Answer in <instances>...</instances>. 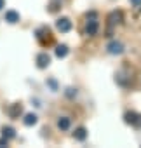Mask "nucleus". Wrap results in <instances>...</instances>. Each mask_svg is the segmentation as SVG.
Here are the masks:
<instances>
[{
    "mask_svg": "<svg viewBox=\"0 0 141 148\" xmlns=\"http://www.w3.org/2000/svg\"><path fill=\"white\" fill-rule=\"evenodd\" d=\"M47 84L52 87V91H56V89H57V84H56V80H47Z\"/></svg>",
    "mask_w": 141,
    "mask_h": 148,
    "instance_id": "16",
    "label": "nucleus"
},
{
    "mask_svg": "<svg viewBox=\"0 0 141 148\" xmlns=\"http://www.w3.org/2000/svg\"><path fill=\"white\" fill-rule=\"evenodd\" d=\"M73 138H75V139H79V141H84V139L87 138V131H86L84 127H79V129H75Z\"/></svg>",
    "mask_w": 141,
    "mask_h": 148,
    "instance_id": "11",
    "label": "nucleus"
},
{
    "mask_svg": "<svg viewBox=\"0 0 141 148\" xmlns=\"http://www.w3.org/2000/svg\"><path fill=\"white\" fill-rule=\"evenodd\" d=\"M106 51H108L110 54L117 56V54H122V52H124V45H122V42L113 40V42H110V44L106 45Z\"/></svg>",
    "mask_w": 141,
    "mask_h": 148,
    "instance_id": "3",
    "label": "nucleus"
},
{
    "mask_svg": "<svg viewBox=\"0 0 141 148\" xmlns=\"http://www.w3.org/2000/svg\"><path fill=\"white\" fill-rule=\"evenodd\" d=\"M124 120H125L127 124H131V125H136V124L139 122V115H138L136 112H127V113L124 115Z\"/></svg>",
    "mask_w": 141,
    "mask_h": 148,
    "instance_id": "6",
    "label": "nucleus"
},
{
    "mask_svg": "<svg viewBox=\"0 0 141 148\" xmlns=\"http://www.w3.org/2000/svg\"><path fill=\"white\" fill-rule=\"evenodd\" d=\"M70 125H72V120H70L68 117H61V119L57 120V127H59L61 131H68Z\"/></svg>",
    "mask_w": 141,
    "mask_h": 148,
    "instance_id": "8",
    "label": "nucleus"
},
{
    "mask_svg": "<svg viewBox=\"0 0 141 148\" xmlns=\"http://www.w3.org/2000/svg\"><path fill=\"white\" fill-rule=\"evenodd\" d=\"M49 64H51V56H49L47 52H40V54L37 56V66L44 70V68H47Z\"/></svg>",
    "mask_w": 141,
    "mask_h": 148,
    "instance_id": "4",
    "label": "nucleus"
},
{
    "mask_svg": "<svg viewBox=\"0 0 141 148\" xmlns=\"http://www.w3.org/2000/svg\"><path fill=\"white\" fill-rule=\"evenodd\" d=\"M21 113H23V106H21L19 103H14V105H11V106H9V117L18 119Z\"/></svg>",
    "mask_w": 141,
    "mask_h": 148,
    "instance_id": "5",
    "label": "nucleus"
},
{
    "mask_svg": "<svg viewBox=\"0 0 141 148\" xmlns=\"http://www.w3.org/2000/svg\"><path fill=\"white\" fill-rule=\"evenodd\" d=\"M108 19H110V26H113V25H117V23H120V19H122V16H120V12H112Z\"/></svg>",
    "mask_w": 141,
    "mask_h": 148,
    "instance_id": "12",
    "label": "nucleus"
},
{
    "mask_svg": "<svg viewBox=\"0 0 141 148\" xmlns=\"http://www.w3.org/2000/svg\"><path fill=\"white\" fill-rule=\"evenodd\" d=\"M4 7H5V2H4V0H0V11H2Z\"/></svg>",
    "mask_w": 141,
    "mask_h": 148,
    "instance_id": "19",
    "label": "nucleus"
},
{
    "mask_svg": "<svg viewBox=\"0 0 141 148\" xmlns=\"http://www.w3.org/2000/svg\"><path fill=\"white\" fill-rule=\"evenodd\" d=\"M56 28H57L61 33H66V32L72 30V21H70L68 18H59V19L56 21Z\"/></svg>",
    "mask_w": 141,
    "mask_h": 148,
    "instance_id": "2",
    "label": "nucleus"
},
{
    "mask_svg": "<svg viewBox=\"0 0 141 148\" xmlns=\"http://www.w3.org/2000/svg\"><path fill=\"white\" fill-rule=\"evenodd\" d=\"M37 120H38V119H37V115H35V113H26L23 122H25V125H28V127H30V125H35V124H37Z\"/></svg>",
    "mask_w": 141,
    "mask_h": 148,
    "instance_id": "9",
    "label": "nucleus"
},
{
    "mask_svg": "<svg viewBox=\"0 0 141 148\" xmlns=\"http://www.w3.org/2000/svg\"><path fill=\"white\" fill-rule=\"evenodd\" d=\"M64 94H66L68 98H75V96H77V89H73V87H68Z\"/></svg>",
    "mask_w": 141,
    "mask_h": 148,
    "instance_id": "14",
    "label": "nucleus"
},
{
    "mask_svg": "<svg viewBox=\"0 0 141 148\" xmlns=\"http://www.w3.org/2000/svg\"><path fill=\"white\" fill-rule=\"evenodd\" d=\"M66 54H68V47L66 45H57L56 47V56L57 58H64Z\"/></svg>",
    "mask_w": 141,
    "mask_h": 148,
    "instance_id": "13",
    "label": "nucleus"
},
{
    "mask_svg": "<svg viewBox=\"0 0 141 148\" xmlns=\"http://www.w3.org/2000/svg\"><path fill=\"white\" fill-rule=\"evenodd\" d=\"M98 28H99V25H98V14H96V12L87 14V26H86V33L92 37V35H96V33H98Z\"/></svg>",
    "mask_w": 141,
    "mask_h": 148,
    "instance_id": "1",
    "label": "nucleus"
},
{
    "mask_svg": "<svg viewBox=\"0 0 141 148\" xmlns=\"http://www.w3.org/2000/svg\"><path fill=\"white\" fill-rule=\"evenodd\" d=\"M5 21L11 23V25L18 23V21H19V12H16V11H7V12H5Z\"/></svg>",
    "mask_w": 141,
    "mask_h": 148,
    "instance_id": "7",
    "label": "nucleus"
},
{
    "mask_svg": "<svg viewBox=\"0 0 141 148\" xmlns=\"http://www.w3.org/2000/svg\"><path fill=\"white\" fill-rule=\"evenodd\" d=\"M57 9H59V2H52V4L49 5V11H51V12H56Z\"/></svg>",
    "mask_w": 141,
    "mask_h": 148,
    "instance_id": "15",
    "label": "nucleus"
},
{
    "mask_svg": "<svg viewBox=\"0 0 141 148\" xmlns=\"http://www.w3.org/2000/svg\"><path fill=\"white\" fill-rule=\"evenodd\" d=\"M2 146H7V138H2V139H0V148H2Z\"/></svg>",
    "mask_w": 141,
    "mask_h": 148,
    "instance_id": "18",
    "label": "nucleus"
},
{
    "mask_svg": "<svg viewBox=\"0 0 141 148\" xmlns=\"http://www.w3.org/2000/svg\"><path fill=\"white\" fill-rule=\"evenodd\" d=\"M129 2H131L132 5H136V7H139V5H141V0H129Z\"/></svg>",
    "mask_w": 141,
    "mask_h": 148,
    "instance_id": "17",
    "label": "nucleus"
},
{
    "mask_svg": "<svg viewBox=\"0 0 141 148\" xmlns=\"http://www.w3.org/2000/svg\"><path fill=\"white\" fill-rule=\"evenodd\" d=\"M2 134H4V138H7V139L16 138V131H14V127H11V125H5V127L2 129Z\"/></svg>",
    "mask_w": 141,
    "mask_h": 148,
    "instance_id": "10",
    "label": "nucleus"
}]
</instances>
